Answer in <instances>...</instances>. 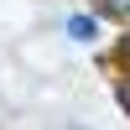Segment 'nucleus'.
Here are the masks:
<instances>
[{
  "label": "nucleus",
  "instance_id": "1",
  "mask_svg": "<svg viewBox=\"0 0 130 130\" xmlns=\"http://www.w3.org/2000/svg\"><path fill=\"white\" fill-rule=\"evenodd\" d=\"M68 31H73L78 42H94V37H99V21H94V16H73V21H68Z\"/></svg>",
  "mask_w": 130,
  "mask_h": 130
},
{
  "label": "nucleus",
  "instance_id": "2",
  "mask_svg": "<svg viewBox=\"0 0 130 130\" xmlns=\"http://www.w3.org/2000/svg\"><path fill=\"white\" fill-rule=\"evenodd\" d=\"M104 10L109 16H130V0H104Z\"/></svg>",
  "mask_w": 130,
  "mask_h": 130
},
{
  "label": "nucleus",
  "instance_id": "3",
  "mask_svg": "<svg viewBox=\"0 0 130 130\" xmlns=\"http://www.w3.org/2000/svg\"><path fill=\"white\" fill-rule=\"evenodd\" d=\"M115 99H120L125 109H130V83H120V89H115Z\"/></svg>",
  "mask_w": 130,
  "mask_h": 130
},
{
  "label": "nucleus",
  "instance_id": "4",
  "mask_svg": "<svg viewBox=\"0 0 130 130\" xmlns=\"http://www.w3.org/2000/svg\"><path fill=\"white\" fill-rule=\"evenodd\" d=\"M120 57H125V62H130V37H125V42H120Z\"/></svg>",
  "mask_w": 130,
  "mask_h": 130
}]
</instances>
